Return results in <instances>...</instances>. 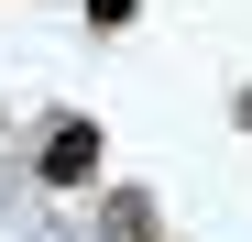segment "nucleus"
<instances>
[{"instance_id":"f257e3e1","label":"nucleus","mask_w":252,"mask_h":242,"mask_svg":"<svg viewBox=\"0 0 252 242\" xmlns=\"http://www.w3.org/2000/svg\"><path fill=\"white\" fill-rule=\"evenodd\" d=\"M77 176H99V121H55L44 132V187H77Z\"/></svg>"},{"instance_id":"f03ea898","label":"nucleus","mask_w":252,"mask_h":242,"mask_svg":"<svg viewBox=\"0 0 252 242\" xmlns=\"http://www.w3.org/2000/svg\"><path fill=\"white\" fill-rule=\"evenodd\" d=\"M132 11H143V0H88V22H110V33L132 22Z\"/></svg>"}]
</instances>
